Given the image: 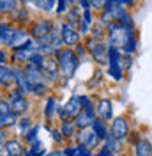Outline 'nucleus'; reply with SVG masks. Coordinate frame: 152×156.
Here are the masks:
<instances>
[{
	"mask_svg": "<svg viewBox=\"0 0 152 156\" xmlns=\"http://www.w3.org/2000/svg\"><path fill=\"white\" fill-rule=\"evenodd\" d=\"M9 20L14 23H27L29 21V11L25 5H18L16 9L9 14Z\"/></svg>",
	"mask_w": 152,
	"mask_h": 156,
	"instance_id": "17",
	"label": "nucleus"
},
{
	"mask_svg": "<svg viewBox=\"0 0 152 156\" xmlns=\"http://www.w3.org/2000/svg\"><path fill=\"white\" fill-rule=\"evenodd\" d=\"M46 156H66L64 151H51V153H46Z\"/></svg>",
	"mask_w": 152,
	"mask_h": 156,
	"instance_id": "37",
	"label": "nucleus"
},
{
	"mask_svg": "<svg viewBox=\"0 0 152 156\" xmlns=\"http://www.w3.org/2000/svg\"><path fill=\"white\" fill-rule=\"evenodd\" d=\"M53 30H55V23L51 20H37L30 27V36H32V39H37L50 34V32H53Z\"/></svg>",
	"mask_w": 152,
	"mask_h": 156,
	"instance_id": "7",
	"label": "nucleus"
},
{
	"mask_svg": "<svg viewBox=\"0 0 152 156\" xmlns=\"http://www.w3.org/2000/svg\"><path fill=\"white\" fill-rule=\"evenodd\" d=\"M113 154H115V153H112L110 149H106V147H103V149H101L99 153H95L94 156H113Z\"/></svg>",
	"mask_w": 152,
	"mask_h": 156,
	"instance_id": "35",
	"label": "nucleus"
},
{
	"mask_svg": "<svg viewBox=\"0 0 152 156\" xmlns=\"http://www.w3.org/2000/svg\"><path fill=\"white\" fill-rule=\"evenodd\" d=\"M57 55V62H58V69H60V76H64L66 80H69V78L74 76L76 69H78V66H80V57L76 55L74 50L71 48H60L55 53Z\"/></svg>",
	"mask_w": 152,
	"mask_h": 156,
	"instance_id": "2",
	"label": "nucleus"
},
{
	"mask_svg": "<svg viewBox=\"0 0 152 156\" xmlns=\"http://www.w3.org/2000/svg\"><path fill=\"white\" fill-rule=\"evenodd\" d=\"M0 124L2 126H12V124H16V115L11 110L9 101H4V99H0Z\"/></svg>",
	"mask_w": 152,
	"mask_h": 156,
	"instance_id": "10",
	"label": "nucleus"
},
{
	"mask_svg": "<svg viewBox=\"0 0 152 156\" xmlns=\"http://www.w3.org/2000/svg\"><path fill=\"white\" fill-rule=\"evenodd\" d=\"M105 4H106V0H90V5L95 11H103L105 9Z\"/></svg>",
	"mask_w": 152,
	"mask_h": 156,
	"instance_id": "32",
	"label": "nucleus"
},
{
	"mask_svg": "<svg viewBox=\"0 0 152 156\" xmlns=\"http://www.w3.org/2000/svg\"><path fill=\"white\" fill-rule=\"evenodd\" d=\"M37 133H39V126H32L29 129V133L25 135V140L30 142V144H36L37 142Z\"/></svg>",
	"mask_w": 152,
	"mask_h": 156,
	"instance_id": "28",
	"label": "nucleus"
},
{
	"mask_svg": "<svg viewBox=\"0 0 152 156\" xmlns=\"http://www.w3.org/2000/svg\"><path fill=\"white\" fill-rule=\"evenodd\" d=\"M74 119H76V121H74L76 128H80V129L90 128V126H92V122L95 121L94 114H88V112H85V110H81V112H80V114L74 117Z\"/></svg>",
	"mask_w": 152,
	"mask_h": 156,
	"instance_id": "15",
	"label": "nucleus"
},
{
	"mask_svg": "<svg viewBox=\"0 0 152 156\" xmlns=\"http://www.w3.org/2000/svg\"><path fill=\"white\" fill-rule=\"evenodd\" d=\"M4 149H5L7 156H21L25 153V149L19 144V140H7V142L4 144Z\"/></svg>",
	"mask_w": 152,
	"mask_h": 156,
	"instance_id": "18",
	"label": "nucleus"
},
{
	"mask_svg": "<svg viewBox=\"0 0 152 156\" xmlns=\"http://www.w3.org/2000/svg\"><path fill=\"white\" fill-rule=\"evenodd\" d=\"M131 2H133V4H136V2H138V0H131Z\"/></svg>",
	"mask_w": 152,
	"mask_h": 156,
	"instance_id": "39",
	"label": "nucleus"
},
{
	"mask_svg": "<svg viewBox=\"0 0 152 156\" xmlns=\"http://www.w3.org/2000/svg\"><path fill=\"white\" fill-rule=\"evenodd\" d=\"M55 108H57V101H55V98H48L46 99V107H44V117H46L48 121L53 117Z\"/></svg>",
	"mask_w": 152,
	"mask_h": 156,
	"instance_id": "26",
	"label": "nucleus"
},
{
	"mask_svg": "<svg viewBox=\"0 0 152 156\" xmlns=\"http://www.w3.org/2000/svg\"><path fill=\"white\" fill-rule=\"evenodd\" d=\"M78 140H80V144H83V146H87L88 149H94L97 144H99V136L95 135V131L92 129V128H85V129H80V133H78Z\"/></svg>",
	"mask_w": 152,
	"mask_h": 156,
	"instance_id": "9",
	"label": "nucleus"
},
{
	"mask_svg": "<svg viewBox=\"0 0 152 156\" xmlns=\"http://www.w3.org/2000/svg\"><path fill=\"white\" fill-rule=\"evenodd\" d=\"M108 73H110V76L113 78V80H122L124 76V68L122 64H117V66H108Z\"/></svg>",
	"mask_w": 152,
	"mask_h": 156,
	"instance_id": "25",
	"label": "nucleus"
},
{
	"mask_svg": "<svg viewBox=\"0 0 152 156\" xmlns=\"http://www.w3.org/2000/svg\"><path fill=\"white\" fill-rule=\"evenodd\" d=\"M18 124H19V129H21V133H23V135H27V133H29V129L32 128V122H30L29 117H23V119H19Z\"/></svg>",
	"mask_w": 152,
	"mask_h": 156,
	"instance_id": "30",
	"label": "nucleus"
},
{
	"mask_svg": "<svg viewBox=\"0 0 152 156\" xmlns=\"http://www.w3.org/2000/svg\"><path fill=\"white\" fill-rule=\"evenodd\" d=\"M64 112L66 117H76L81 112V103H80V96H73L66 105H64Z\"/></svg>",
	"mask_w": 152,
	"mask_h": 156,
	"instance_id": "13",
	"label": "nucleus"
},
{
	"mask_svg": "<svg viewBox=\"0 0 152 156\" xmlns=\"http://www.w3.org/2000/svg\"><path fill=\"white\" fill-rule=\"evenodd\" d=\"M74 156H94V153H92L87 146L80 144L78 147H74Z\"/></svg>",
	"mask_w": 152,
	"mask_h": 156,
	"instance_id": "29",
	"label": "nucleus"
},
{
	"mask_svg": "<svg viewBox=\"0 0 152 156\" xmlns=\"http://www.w3.org/2000/svg\"><path fill=\"white\" fill-rule=\"evenodd\" d=\"M14 85V68L0 64V87L9 89Z\"/></svg>",
	"mask_w": 152,
	"mask_h": 156,
	"instance_id": "11",
	"label": "nucleus"
},
{
	"mask_svg": "<svg viewBox=\"0 0 152 156\" xmlns=\"http://www.w3.org/2000/svg\"><path fill=\"white\" fill-rule=\"evenodd\" d=\"M41 51L36 44L34 39H27L23 44H19L18 48L12 50V60L18 62V64H30V60L34 58V55Z\"/></svg>",
	"mask_w": 152,
	"mask_h": 156,
	"instance_id": "4",
	"label": "nucleus"
},
{
	"mask_svg": "<svg viewBox=\"0 0 152 156\" xmlns=\"http://www.w3.org/2000/svg\"><path fill=\"white\" fill-rule=\"evenodd\" d=\"M69 9V2L67 0H58L57 4V14H66Z\"/></svg>",
	"mask_w": 152,
	"mask_h": 156,
	"instance_id": "31",
	"label": "nucleus"
},
{
	"mask_svg": "<svg viewBox=\"0 0 152 156\" xmlns=\"http://www.w3.org/2000/svg\"><path fill=\"white\" fill-rule=\"evenodd\" d=\"M80 103H81V110H85L88 114H94V107L88 96H80Z\"/></svg>",
	"mask_w": 152,
	"mask_h": 156,
	"instance_id": "27",
	"label": "nucleus"
},
{
	"mask_svg": "<svg viewBox=\"0 0 152 156\" xmlns=\"http://www.w3.org/2000/svg\"><path fill=\"white\" fill-rule=\"evenodd\" d=\"M74 51H76V55H78V57H83V55L87 53V46H85V44H81V43H78Z\"/></svg>",
	"mask_w": 152,
	"mask_h": 156,
	"instance_id": "33",
	"label": "nucleus"
},
{
	"mask_svg": "<svg viewBox=\"0 0 152 156\" xmlns=\"http://www.w3.org/2000/svg\"><path fill=\"white\" fill-rule=\"evenodd\" d=\"M18 2H21L23 5H32L34 4V0H18Z\"/></svg>",
	"mask_w": 152,
	"mask_h": 156,
	"instance_id": "38",
	"label": "nucleus"
},
{
	"mask_svg": "<svg viewBox=\"0 0 152 156\" xmlns=\"http://www.w3.org/2000/svg\"><path fill=\"white\" fill-rule=\"evenodd\" d=\"M50 133L53 135V140H55V142H62V140H64L62 131H58V129H50Z\"/></svg>",
	"mask_w": 152,
	"mask_h": 156,
	"instance_id": "34",
	"label": "nucleus"
},
{
	"mask_svg": "<svg viewBox=\"0 0 152 156\" xmlns=\"http://www.w3.org/2000/svg\"><path fill=\"white\" fill-rule=\"evenodd\" d=\"M7 58H9V55H7L4 50H0V64H5V62H7Z\"/></svg>",
	"mask_w": 152,
	"mask_h": 156,
	"instance_id": "36",
	"label": "nucleus"
},
{
	"mask_svg": "<svg viewBox=\"0 0 152 156\" xmlns=\"http://www.w3.org/2000/svg\"><path fill=\"white\" fill-rule=\"evenodd\" d=\"M134 153L136 156H152V142L147 138H140L134 144Z\"/></svg>",
	"mask_w": 152,
	"mask_h": 156,
	"instance_id": "16",
	"label": "nucleus"
},
{
	"mask_svg": "<svg viewBox=\"0 0 152 156\" xmlns=\"http://www.w3.org/2000/svg\"><path fill=\"white\" fill-rule=\"evenodd\" d=\"M60 37H62V43H64V46H76L78 43H80V37H81V32H78V29L74 27H71V25H67L66 21H62L60 23Z\"/></svg>",
	"mask_w": 152,
	"mask_h": 156,
	"instance_id": "6",
	"label": "nucleus"
},
{
	"mask_svg": "<svg viewBox=\"0 0 152 156\" xmlns=\"http://www.w3.org/2000/svg\"><path fill=\"white\" fill-rule=\"evenodd\" d=\"M60 131H62V135H64V138H69V136H74L76 133V124L73 122V121H64L62 122V128H60Z\"/></svg>",
	"mask_w": 152,
	"mask_h": 156,
	"instance_id": "22",
	"label": "nucleus"
},
{
	"mask_svg": "<svg viewBox=\"0 0 152 156\" xmlns=\"http://www.w3.org/2000/svg\"><path fill=\"white\" fill-rule=\"evenodd\" d=\"M110 133H112L117 140L122 142L124 138L129 135V122H127V119H126V117H115L113 122H112V131H110Z\"/></svg>",
	"mask_w": 152,
	"mask_h": 156,
	"instance_id": "8",
	"label": "nucleus"
},
{
	"mask_svg": "<svg viewBox=\"0 0 152 156\" xmlns=\"http://www.w3.org/2000/svg\"><path fill=\"white\" fill-rule=\"evenodd\" d=\"M108 50H110V44H106L103 39H95L92 36L87 39V51L101 66L108 64Z\"/></svg>",
	"mask_w": 152,
	"mask_h": 156,
	"instance_id": "3",
	"label": "nucleus"
},
{
	"mask_svg": "<svg viewBox=\"0 0 152 156\" xmlns=\"http://www.w3.org/2000/svg\"><path fill=\"white\" fill-rule=\"evenodd\" d=\"M25 154L27 156H46V149L43 147V144H32V149H25Z\"/></svg>",
	"mask_w": 152,
	"mask_h": 156,
	"instance_id": "24",
	"label": "nucleus"
},
{
	"mask_svg": "<svg viewBox=\"0 0 152 156\" xmlns=\"http://www.w3.org/2000/svg\"><path fill=\"white\" fill-rule=\"evenodd\" d=\"M105 147L110 149L112 153H119V151H120V140H117V138L110 133V135L105 138Z\"/></svg>",
	"mask_w": 152,
	"mask_h": 156,
	"instance_id": "23",
	"label": "nucleus"
},
{
	"mask_svg": "<svg viewBox=\"0 0 152 156\" xmlns=\"http://www.w3.org/2000/svg\"><path fill=\"white\" fill-rule=\"evenodd\" d=\"M18 7V0H0V14H11Z\"/></svg>",
	"mask_w": 152,
	"mask_h": 156,
	"instance_id": "21",
	"label": "nucleus"
},
{
	"mask_svg": "<svg viewBox=\"0 0 152 156\" xmlns=\"http://www.w3.org/2000/svg\"><path fill=\"white\" fill-rule=\"evenodd\" d=\"M29 39V34L19 27H14L11 21H0V44L5 48H18Z\"/></svg>",
	"mask_w": 152,
	"mask_h": 156,
	"instance_id": "1",
	"label": "nucleus"
},
{
	"mask_svg": "<svg viewBox=\"0 0 152 156\" xmlns=\"http://www.w3.org/2000/svg\"><path fill=\"white\" fill-rule=\"evenodd\" d=\"M97 114L103 121H110L113 117V107H112V101L110 99H101L97 103Z\"/></svg>",
	"mask_w": 152,
	"mask_h": 156,
	"instance_id": "14",
	"label": "nucleus"
},
{
	"mask_svg": "<svg viewBox=\"0 0 152 156\" xmlns=\"http://www.w3.org/2000/svg\"><path fill=\"white\" fill-rule=\"evenodd\" d=\"M92 129H94L95 131V135L99 136V138H101V140H105L106 136L110 135V133H108V128H106V122L105 121H97V119H95L94 122H92Z\"/></svg>",
	"mask_w": 152,
	"mask_h": 156,
	"instance_id": "20",
	"label": "nucleus"
},
{
	"mask_svg": "<svg viewBox=\"0 0 152 156\" xmlns=\"http://www.w3.org/2000/svg\"><path fill=\"white\" fill-rule=\"evenodd\" d=\"M81 14H83V11H80V5H71L66 12V23L74 29L81 27Z\"/></svg>",
	"mask_w": 152,
	"mask_h": 156,
	"instance_id": "12",
	"label": "nucleus"
},
{
	"mask_svg": "<svg viewBox=\"0 0 152 156\" xmlns=\"http://www.w3.org/2000/svg\"><path fill=\"white\" fill-rule=\"evenodd\" d=\"M9 107H11L14 115H23L29 110L30 103H29V99L25 98V94L19 92L18 89H16V90L9 92Z\"/></svg>",
	"mask_w": 152,
	"mask_h": 156,
	"instance_id": "5",
	"label": "nucleus"
},
{
	"mask_svg": "<svg viewBox=\"0 0 152 156\" xmlns=\"http://www.w3.org/2000/svg\"><path fill=\"white\" fill-rule=\"evenodd\" d=\"M36 9L43 11V12H51V11L57 7V4H55V0H34V4H32Z\"/></svg>",
	"mask_w": 152,
	"mask_h": 156,
	"instance_id": "19",
	"label": "nucleus"
}]
</instances>
